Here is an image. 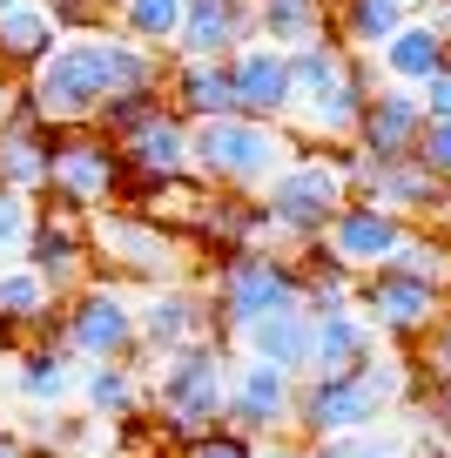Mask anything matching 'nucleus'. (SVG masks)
Segmentation results:
<instances>
[{
	"label": "nucleus",
	"instance_id": "nucleus-1",
	"mask_svg": "<svg viewBox=\"0 0 451 458\" xmlns=\"http://www.w3.org/2000/svg\"><path fill=\"white\" fill-rule=\"evenodd\" d=\"M162 74H169V55L122 41L115 28L61 34L55 55L21 81V108L41 114L47 129H95L108 101L162 95Z\"/></svg>",
	"mask_w": 451,
	"mask_h": 458
},
{
	"label": "nucleus",
	"instance_id": "nucleus-44",
	"mask_svg": "<svg viewBox=\"0 0 451 458\" xmlns=\"http://www.w3.org/2000/svg\"><path fill=\"white\" fill-rule=\"evenodd\" d=\"M418 14H424V21H431V28H438V34H445V41H451V0H424Z\"/></svg>",
	"mask_w": 451,
	"mask_h": 458
},
{
	"label": "nucleus",
	"instance_id": "nucleus-8",
	"mask_svg": "<svg viewBox=\"0 0 451 458\" xmlns=\"http://www.w3.org/2000/svg\"><path fill=\"white\" fill-rule=\"evenodd\" d=\"M202 290H209L223 344H236L250 324L277 310H303V276H296V257H283V250H229V257H216Z\"/></svg>",
	"mask_w": 451,
	"mask_h": 458
},
{
	"label": "nucleus",
	"instance_id": "nucleus-42",
	"mask_svg": "<svg viewBox=\"0 0 451 458\" xmlns=\"http://www.w3.org/2000/svg\"><path fill=\"white\" fill-rule=\"evenodd\" d=\"M418 101H424V122H451V61L418 88Z\"/></svg>",
	"mask_w": 451,
	"mask_h": 458
},
{
	"label": "nucleus",
	"instance_id": "nucleus-30",
	"mask_svg": "<svg viewBox=\"0 0 451 458\" xmlns=\"http://www.w3.org/2000/svg\"><path fill=\"white\" fill-rule=\"evenodd\" d=\"M189 243L216 250V257H229V250H263V202L256 196H209L202 223L189 229Z\"/></svg>",
	"mask_w": 451,
	"mask_h": 458
},
{
	"label": "nucleus",
	"instance_id": "nucleus-43",
	"mask_svg": "<svg viewBox=\"0 0 451 458\" xmlns=\"http://www.w3.org/2000/svg\"><path fill=\"white\" fill-rule=\"evenodd\" d=\"M303 452H311V445L296 438V431L290 438H256V458H303Z\"/></svg>",
	"mask_w": 451,
	"mask_h": 458
},
{
	"label": "nucleus",
	"instance_id": "nucleus-36",
	"mask_svg": "<svg viewBox=\"0 0 451 458\" xmlns=\"http://www.w3.org/2000/svg\"><path fill=\"white\" fill-rule=\"evenodd\" d=\"M47 21L61 34H88V28H108V0H41Z\"/></svg>",
	"mask_w": 451,
	"mask_h": 458
},
{
	"label": "nucleus",
	"instance_id": "nucleus-5",
	"mask_svg": "<svg viewBox=\"0 0 451 458\" xmlns=\"http://www.w3.org/2000/svg\"><path fill=\"white\" fill-rule=\"evenodd\" d=\"M290 156H296V135L277 122H250V114L189 122V175L216 196H263Z\"/></svg>",
	"mask_w": 451,
	"mask_h": 458
},
{
	"label": "nucleus",
	"instance_id": "nucleus-34",
	"mask_svg": "<svg viewBox=\"0 0 451 458\" xmlns=\"http://www.w3.org/2000/svg\"><path fill=\"white\" fill-rule=\"evenodd\" d=\"M296 276H303V317L351 310L357 303V276L344 270L337 257H324V250H303V257H296Z\"/></svg>",
	"mask_w": 451,
	"mask_h": 458
},
{
	"label": "nucleus",
	"instance_id": "nucleus-45",
	"mask_svg": "<svg viewBox=\"0 0 451 458\" xmlns=\"http://www.w3.org/2000/svg\"><path fill=\"white\" fill-rule=\"evenodd\" d=\"M411 458H451L445 438H431V431H418V445H411Z\"/></svg>",
	"mask_w": 451,
	"mask_h": 458
},
{
	"label": "nucleus",
	"instance_id": "nucleus-51",
	"mask_svg": "<svg viewBox=\"0 0 451 458\" xmlns=\"http://www.w3.org/2000/svg\"><path fill=\"white\" fill-rule=\"evenodd\" d=\"M0 351H7V337H0Z\"/></svg>",
	"mask_w": 451,
	"mask_h": 458
},
{
	"label": "nucleus",
	"instance_id": "nucleus-47",
	"mask_svg": "<svg viewBox=\"0 0 451 458\" xmlns=\"http://www.w3.org/2000/svg\"><path fill=\"white\" fill-rule=\"evenodd\" d=\"M438 229L451 236V182H445V209H438Z\"/></svg>",
	"mask_w": 451,
	"mask_h": 458
},
{
	"label": "nucleus",
	"instance_id": "nucleus-11",
	"mask_svg": "<svg viewBox=\"0 0 451 458\" xmlns=\"http://www.w3.org/2000/svg\"><path fill=\"white\" fill-rule=\"evenodd\" d=\"M344 175H351V196L391 209L397 223H438V209H445V182H438L418 156H404V162H364L351 142H344Z\"/></svg>",
	"mask_w": 451,
	"mask_h": 458
},
{
	"label": "nucleus",
	"instance_id": "nucleus-33",
	"mask_svg": "<svg viewBox=\"0 0 451 458\" xmlns=\"http://www.w3.org/2000/svg\"><path fill=\"white\" fill-rule=\"evenodd\" d=\"M183 7L189 0H115L108 28L135 47H156V55H175V34H183Z\"/></svg>",
	"mask_w": 451,
	"mask_h": 458
},
{
	"label": "nucleus",
	"instance_id": "nucleus-6",
	"mask_svg": "<svg viewBox=\"0 0 451 458\" xmlns=\"http://www.w3.org/2000/svg\"><path fill=\"white\" fill-rule=\"evenodd\" d=\"M229 371H236V358H229L223 337L156 358V371H149V411H156V425L169 431L175 445L202 438V431H223Z\"/></svg>",
	"mask_w": 451,
	"mask_h": 458
},
{
	"label": "nucleus",
	"instance_id": "nucleus-26",
	"mask_svg": "<svg viewBox=\"0 0 451 458\" xmlns=\"http://www.w3.org/2000/svg\"><path fill=\"white\" fill-rule=\"evenodd\" d=\"M236 351L250 364H269V371L303 377V371H311V317H303V310H277V317H263V324L243 330Z\"/></svg>",
	"mask_w": 451,
	"mask_h": 458
},
{
	"label": "nucleus",
	"instance_id": "nucleus-49",
	"mask_svg": "<svg viewBox=\"0 0 451 458\" xmlns=\"http://www.w3.org/2000/svg\"><path fill=\"white\" fill-rule=\"evenodd\" d=\"M303 458H324V452H317V445H311V452H303Z\"/></svg>",
	"mask_w": 451,
	"mask_h": 458
},
{
	"label": "nucleus",
	"instance_id": "nucleus-12",
	"mask_svg": "<svg viewBox=\"0 0 451 458\" xmlns=\"http://www.w3.org/2000/svg\"><path fill=\"white\" fill-rule=\"evenodd\" d=\"M357 310L378 324L384 344L411 351V344L431 337V324H438V310H445V297H438L431 284H418V276H404V270H370V276H357Z\"/></svg>",
	"mask_w": 451,
	"mask_h": 458
},
{
	"label": "nucleus",
	"instance_id": "nucleus-28",
	"mask_svg": "<svg viewBox=\"0 0 451 458\" xmlns=\"http://www.w3.org/2000/svg\"><path fill=\"white\" fill-rule=\"evenodd\" d=\"M55 317H61V297L41 284V270L0 263V337L7 330H41V344H47L55 337Z\"/></svg>",
	"mask_w": 451,
	"mask_h": 458
},
{
	"label": "nucleus",
	"instance_id": "nucleus-46",
	"mask_svg": "<svg viewBox=\"0 0 451 458\" xmlns=\"http://www.w3.org/2000/svg\"><path fill=\"white\" fill-rule=\"evenodd\" d=\"M0 458H34L28 445H14V438H0Z\"/></svg>",
	"mask_w": 451,
	"mask_h": 458
},
{
	"label": "nucleus",
	"instance_id": "nucleus-38",
	"mask_svg": "<svg viewBox=\"0 0 451 458\" xmlns=\"http://www.w3.org/2000/svg\"><path fill=\"white\" fill-rule=\"evenodd\" d=\"M175 458H256V438H243V431H202V438L175 445Z\"/></svg>",
	"mask_w": 451,
	"mask_h": 458
},
{
	"label": "nucleus",
	"instance_id": "nucleus-16",
	"mask_svg": "<svg viewBox=\"0 0 451 458\" xmlns=\"http://www.w3.org/2000/svg\"><path fill=\"white\" fill-rule=\"evenodd\" d=\"M115 148H122L128 189H156V182L189 175V122L169 108V101H156L135 129H122V135H115Z\"/></svg>",
	"mask_w": 451,
	"mask_h": 458
},
{
	"label": "nucleus",
	"instance_id": "nucleus-39",
	"mask_svg": "<svg viewBox=\"0 0 451 458\" xmlns=\"http://www.w3.org/2000/svg\"><path fill=\"white\" fill-rule=\"evenodd\" d=\"M28 229H34V202L14 196V189H0V257H14L28 243Z\"/></svg>",
	"mask_w": 451,
	"mask_h": 458
},
{
	"label": "nucleus",
	"instance_id": "nucleus-4",
	"mask_svg": "<svg viewBox=\"0 0 451 458\" xmlns=\"http://www.w3.org/2000/svg\"><path fill=\"white\" fill-rule=\"evenodd\" d=\"M256 202H263V250H283V257L317 250L324 229H330V216L351 202L344 148H296Z\"/></svg>",
	"mask_w": 451,
	"mask_h": 458
},
{
	"label": "nucleus",
	"instance_id": "nucleus-19",
	"mask_svg": "<svg viewBox=\"0 0 451 458\" xmlns=\"http://www.w3.org/2000/svg\"><path fill=\"white\" fill-rule=\"evenodd\" d=\"M229 68V101H236V114H250V122H290V55L269 41H250L236 47V55L223 61Z\"/></svg>",
	"mask_w": 451,
	"mask_h": 458
},
{
	"label": "nucleus",
	"instance_id": "nucleus-27",
	"mask_svg": "<svg viewBox=\"0 0 451 458\" xmlns=\"http://www.w3.org/2000/svg\"><path fill=\"white\" fill-rule=\"evenodd\" d=\"M55 41H61V28L47 21L41 0H14V7H0V68H7V74L28 81V74L55 55Z\"/></svg>",
	"mask_w": 451,
	"mask_h": 458
},
{
	"label": "nucleus",
	"instance_id": "nucleus-24",
	"mask_svg": "<svg viewBox=\"0 0 451 458\" xmlns=\"http://www.w3.org/2000/svg\"><path fill=\"white\" fill-rule=\"evenodd\" d=\"M74 398H81L88 418H101V425H135V418L149 411V371H141V364H81Z\"/></svg>",
	"mask_w": 451,
	"mask_h": 458
},
{
	"label": "nucleus",
	"instance_id": "nucleus-14",
	"mask_svg": "<svg viewBox=\"0 0 451 458\" xmlns=\"http://www.w3.org/2000/svg\"><path fill=\"white\" fill-rule=\"evenodd\" d=\"M21 263L28 270H41V284L55 290V297H74V290L95 276V250H88V216L74 209H34V229L28 243H21Z\"/></svg>",
	"mask_w": 451,
	"mask_h": 458
},
{
	"label": "nucleus",
	"instance_id": "nucleus-32",
	"mask_svg": "<svg viewBox=\"0 0 451 458\" xmlns=\"http://www.w3.org/2000/svg\"><path fill=\"white\" fill-rule=\"evenodd\" d=\"M404 21H411L404 0H337V7H330V34H337L351 55H378Z\"/></svg>",
	"mask_w": 451,
	"mask_h": 458
},
{
	"label": "nucleus",
	"instance_id": "nucleus-13",
	"mask_svg": "<svg viewBox=\"0 0 451 458\" xmlns=\"http://www.w3.org/2000/svg\"><path fill=\"white\" fill-rule=\"evenodd\" d=\"M296 385H303V377L236 358V371H229L223 425L243 431V438H290V431H296Z\"/></svg>",
	"mask_w": 451,
	"mask_h": 458
},
{
	"label": "nucleus",
	"instance_id": "nucleus-40",
	"mask_svg": "<svg viewBox=\"0 0 451 458\" xmlns=\"http://www.w3.org/2000/svg\"><path fill=\"white\" fill-rule=\"evenodd\" d=\"M418 162L438 175V182H451V122H424V135H418Z\"/></svg>",
	"mask_w": 451,
	"mask_h": 458
},
{
	"label": "nucleus",
	"instance_id": "nucleus-48",
	"mask_svg": "<svg viewBox=\"0 0 451 458\" xmlns=\"http://www.w3.org/2000/svg\"><path fill=\"white\" fill-rule=\"evenodd\" d=\"M404 7H411V14H418V7H424V0H404Z\"/></svg>",
	"mask_w": 451,
	"mask_h": 458
},
{
	"label": "nucleus",
	"instance_id": "nucleus-22",
	"mask_svg": "<svg viewBox=\"0 0 451 458\" xmlns=\"http://www.w3.org/2000/svg\"><path fill=\"white\" fill-rule=\"evenodd\" d=\"M47 148H55V129L28 108L0 114V189L14 196H47Z\"/></svg>",
	"mask_w": 451,
	"mask_h": 458
},
{
	"label": "nucleus",
	"instance_id": "nucleus-2",
	"mask_svg": "<svg viewBox=\"0 0 451 458\" xmlns=\"http://www.w3.org/2000/svg\"><path fill=\"white\" fill-rule=\"evenodd\" d=\"M378 88V61L351 55L344 41H317V47H296L290 55V122L283 129L296 135V148L317 142V148H344L364 122V101Z\"/></svg>",
	"mask_w": 451,
	"mask_h": 458
},
{
	"label": "nucleus",
	"instance_id": "nucleus-7",
	"mask_svg": "<svg viewBox=\"0 0 451 458\" xmlns=\"http://www.w3.org/2000/svg\"><path fill=\"white\" fill-rule=\"evenodd\" d=\"M88 250H95V263L115 284H141V290L189 284V270H196V243L183 229L141 216L135 202H115V209L88 216Z\"/></svg>",
	"mask_w": 451,
	"mask_h": 458
},
{
	"label": "nucleus",
	"instance_id": "nucleus-50",
	"mask_svg": "<svg viewBox=\"0 0 451 458\" xmlns=\"http://www.w3.org/2000/svg\"><path fill=\"white\" fill-rule=\"evenodd\" d=\"M0 7H14V0H0Z\"/></svg>",
	"mask_w": 451,
	"mask_h": 458
},
{
	"label": "nucleus",
	"instance_id": "nucleus-37",
	"mask_svg": "<svg viewBox=\"0 0 451 458\" xmlns=\"http://www.w3.org/2000/svg\"><path fill=\"white\" fill-rule=\"evenodd\" d=\"M418 425L431 431V438L451 445V377H424V391H418Z\"/></svg>",
	"mask_w": 451,
	"mask_h": 458
},
{
	"label": "nucleus",
	"instance_id": "nucleus-21",
	"mask_svg": "<svg viewBox=\"0 0 451 458\" xmlns=\"http://www.w3.org/2000/svg\"><path fill=\"white\" fill-rule=\"evenodd\" d=\"M391 344L378 337V324H370L364 310H324L311 317V371L303 377H344V371H364L370 358H384Z\"/></svg>",
	"mask_w": 451,
	"mask_h": 458
},
{
	"label": "nucleus",
	"instance_id": "nucleus-23",
	"mask_svg": "<svg viewBox=\"0 0 451 458\" xmlns=\"http://www.w3.org/2000/svg\"><path fill=\"white\" fill-rule=\"evenodd\" d=\"M370 61H378V81H391V88H424V81H431V74L451 61V41H445V34H438L424 14H411Z\"/></svg>",
	"mask_w": 451,
	"mask_h": 458
},
{
	"label": "nucleus",
	"instance_id": "nucleus-9",
	"mask_svg": "<svg viewBox=\"0 0 451 458\" xmlns=\"http://www.w3.org/2000/svg\"><path fill=\"white\" fill-rule=\"evenodd\" d=\"M47 344H61L74 364H141V317H135L128 284L88 276L74 297H61V317H55Z\"/></svg>",
	"mask_w": 451,
	"mask_h": 458
},
{
	"label": "nucleus",
	"instance_id": "nucleus-52",
	"mask_svg": "<svg viewBox=\"0 0 451 458\" xmlns=\"http://www.w3.org/2000/svg\"><path fill=\"white\" fill-rule=\"evenodd\" d=\"M108 7H115V0H108Z\"/></svg>",
	"mask_w": 451,
	"mask_h": 458
},
{
	"label": "nucleus",
	"instance_id": "nucleus-25",
	"mask_svg": "<svg viewBox=\"0 0 451 458\" xmlns=\"http://www.w3.org/2000/svg\"><path fill=\"white\" fill-rule=\"evenodd\" d=\"M162 101H169L183 122H216V114H236V101H229V68H223V61H175V55H169Z\"/></svg>",
	"mask_w": 451,
	"mask_h": 458
},
{
	"label": "nucleus",
	"instance_id": "nucleus-20",
	"mask_svg": "<svg viewBox=\"0 0 451 458\" xmlns=\"http://www.w3.org/2000/svg\"><path fill=\"white\" fill-rule=\"evenodd\" d=\"M250 41H256V0H189L175 61H229Z\"/></svg>",
	"mask_w": 451,
	"mask_h": 458
},
{
	"label": "nucleus",
	"instance_id": "nucleus-31",
	"mask_svg": "<svg viewBox=\"0 0 451 458\" xmlns=\"http://www.w3.org/2000/svg\"><path fill=\"white\" fill-rule=\"evenodd\" d=\"M74 385H81V364H74L61 344H34V351L14 358V391L34 411H61V404L74 398Z\"/></svg>",
	"mask_w": 451,
	"mask_h": 458
},
{
	"label": "nucleus",
	"instance_id": "nucleus-29",
	"mask_svg": "<svg viewBox=\"0 0 451 458\" xmlns=\"http://www.w3.org/2000/svg\"><path fill=\"white\" fill-rule=\"evenodd\" d=\"M330 7H337V0H256V41L283 47V55L337 41V34H330Z\"/></svg>",
	"mask_w": 451,
	"mask_h": 458
},
{
	"label": "nucleus",
	"instance_id": "nucleus-35",
	"mask_svg": "<svg viewBox=\"0 0 451 458\" xmlns=\"http://www.w3.org/2000/svg\"><path fill=\"white\" fill-rule=\"evenodd\" d=\"M324 458H411V445L404 438H391V431H351V438H330V445H317Z\"/></svg>",
	"mask_w": 451,
	"mask_h": 458
},
{
	"label": "nucleus",
	"instance_id": "nucleus-17",
	"mask_svg": "<svg viewBox=\"0 0 451 458\" xmlns=\"http://www.w3.org/2000/svg\"><path fill=\"white\" fill-rule=\"evenodd\" d=\"M404 229L411 223H397L391 209H378V202H364V196H351L337 216H330V229H324V257H337L351 276H370V270H384V263L397 257V243H404Z\"/></svg>",
	"mask_w": 451,
	"mask_h": 458
},
{
	"label": "nucleus",
	"instance_id": "nucleus-10",
	"mask_svg": "<svg viewBox=\"0 0 451 458\" xmlns=\"http://www.w3.org/2000/svg\"><path fill=\"white\" fill-rule=\"evenodd\" d=\"M47 202L74 209V216H101L115 202H128L122 148L101 129H55V148H47Z\"/></svg>",
	"mask_w": 451,
	"mask_h": 458
},
{
	"label": "nucleus",
	"instance_id": "nucleus-41",
	"mask_svg": "<svg viewBox=\"0 0 451 458\" xmlns=\"http://www.w3.org/2000/svg\"><path fill=\"white\" fill-rule=\"evenodd\" d=\"M424 371H431V377H451V297H445V310H438L431 337H424Z\"/></svg>",
	"mask_w": 451,
	"mask_h": 458
},
{
	"label": "nucleus",
	"instance_id": "nucleus-15",
	"mask_svg": "<svg viewBox=\"0 0 451 458\" xmlns=\"http://www.w3.org/2000/svg\"><path fill=\"white\" fill-rule=\"evenodd\" d=\"M141 317V358H169V351H189V344H209L216 337V310H209V290L189 276V284H162L135 303Z\"/></svg>",
	"mask_w": 451,
	"mask_h": 458
},
{
	"label": "nucleus",
	"instance_id": "nucleus-18",
	"mask_svg": "<svg viewBox=\"0 0 451 458\" xmlns=\"http://www.w3.org/2000/svg\"><path fill=\"white\" fill-rule=\"evenodd\" d=\"M418 135H424V101H418V88L378 81V88H370V101H364V122H357L351 148H357L364 162H404V156H418Z\"/></svg>",
	"mask_w": 451,
	"mask_h": 458
},
{
	"label": "nucleus",
	"instance_id": "nucleus-3",
	"mask_svg": "<svg viewBox=\"0 0 451 458\" xmlns=\"http://www.w3.org/2000/svg\"><path fill=\"white\" fill-rule=\"evenodd\" d=\"M411 398H418V364L404 351H384L364 371H344V377H303L296 385V438L330 445V438H351V431H378Z\"/></svg>",
	"mask_w": 451,
	"mask_h": 458
}]
</instances>
